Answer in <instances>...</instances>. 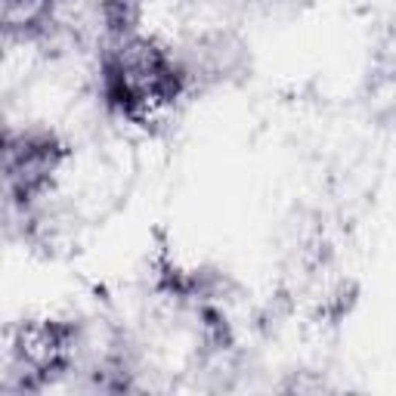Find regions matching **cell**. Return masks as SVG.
I'll return each instance as SVG.
<instances>
[{
  "label": "cell",
  "mask_w": 396,
  "mask_h": 396,
  "mask_svg": "<svg viewBox=\"0 0 396 396\" xmlns=\"http://www.w3.org/2000/svg\"><path fill=\"white\" fill-rule=\"evenodd\" d=\"M35 334H37V347H50L53 344V332H47V328H41V332H35ZM22 353H25V359H31V362H47V359H53L50 350L22 347Z\"/></svg>",
  "instance_id": "6da1fadb"
}]
</instances>
